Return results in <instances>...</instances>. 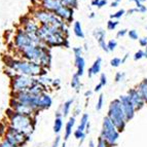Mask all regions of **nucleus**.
<instances>
[{
	"instance_id": "nucleus-61",
	"label": "nucleus",
	"mask_w": 147,
	"mask_h": 147,
	"mask_svg": "<svg viewBox=\"0 0 147 147\" xmlns=\"http://www.w3.org/2000/svg\"><path fill=\"white\" fill-rule=\"evenodd\" d=\"M62 147H66V144H65V143H64V144L62 145Z\"/></svg>"
},
{
	"instance_id": "nucleus-52",
	"label": "nucleus",
	"mask_w": 147,
	"mask_h": 147,
	"mask_svg": "<svg viewBox=\"0 0 147 147\" xmlns=\"http://www.w3.org/2000/svg\"><path fill=\"white\" fill-rule=\"evenodd\" d=\"M129 58H130V54H125V56L123 57V59H121V64H125Z\"/></svg>"
},
{
	"instance_id": "nucleus-51",
	"label": "nucleus",
	"mask_w": 147,
	"mask_h": 147,
	"mask_svg": "<svg viewBox=\"0 0 147 147\" xmlns=\"http://www.w3.org/2000/svg\"><path fill=\"white\" fill-rule=\"evenodd\" d=\"M80 111H81L80 107H79V106H76V107H75V109H74V111H73L74 117H75L76 115H78L79 113H80Z\"/></svg>"
},
{
	"instance_id": "nucleus-39",
	"label": "nucleus",
	"mask_w": 147,
	"mask_h": 147,
	"mask_svg": "<svg viewBox=\"0 0 147 147\" xmlns=\"http://www.w3.org/2000/svg\"><path fill=\"white\" fill-rule=\"evenodd\" d=\"M125 72H116L115 76H114V81L115 82H121V81L125 79Z\"/></svg>"
},
{
	"instance_id": "nucleus-40",
	"label": "nucleus",
	"mask_w": 147,
	"mask_h": 147,
	"mask_svg": "<svg viewBox=\"0 0 147 147\" xmlns=\"http://www.w3.org/2000/svg\"><path fill=\"white\" fill-rule=\"evenodd\" d=\"M127 32H129V30H127V29H120L119 31H117V33H116V37H117V38L125 37V35H127Z\"/></svg>"
},
{
	"instance_id": "nucleus-53",
	"label": "nucleus",
	"mask_w": 147,
	"mask_h": 147,
	"mask_svg": "<svg viewBox=\"0 0 147 147\" xmlns=\"http://www.w3.org/2000/svg\"><path fill=\"white\" fill-rule=\"evenodd\" d=\"M92 94H93V91H86V93H84V97H86V99H88L92 96Z\"/></svg>"
},
{
	"instance_id": "nucleus-12",
	"label": "nucleus",
	"mask_w": 147,
	"mask_h": 147,
	"mask_svg": "<svg viewBox=\"0 0 147 147\" xmlns=\"http://www.w3.org/2000/svg\"><path fill=\"white\" fill-rule=\"evenodd\" d=\"M119 100H120V102H121V105H123L125 119L132 118L133 115H134V112H135V106L131 102L130 98H129L127 96H120Z\"/></svg>"
},
{
	"instance_id": "nucleus-58",
	"label": "nucleus",
	"mask_w": 147,
	"mask_h": 147,
	"mask_svg": "<svg viewBox=\"0 0 147 147\" xmlns=\"http://www.w3.org/2000/svg\"><path fill=\"white\" fill-rule=\"evenodd\" d=\"M84 49H86H86H88V44H84Z\"/></svg>"
},
{
	"instance_id": "nucleus-26",
	"label": "nucleus",
	"mask_w": 147,
	"mask_h": 147,
	"mask_svg": "<svg viewBox=\"0 0 147 147\" xmlns=\"http://www.w3.org/2000/svg\"><path fill=\"white\" fill-rule=\"evenodd\" d=\"M88 123V113H84L82 115H81V117H80V123H79V125H78V130H80V131H86V125Z\"/></svg>"
},
{
	"instance_id": "nucleus-36",
	"label": "nucleus",
	"mask_w": 147,
	"mask_h": 147,
	"mask_svg": "<svg viewBox=\"0 0 147 147\" xmlns=\"http://www.w3.org/2000/svg\"><path fill=\"white\" fill-rule=\"evenodd\" d=\"M127 36H129V38L132 40H137L139 39V34H138V32L136 31V30H129V32H127Z\"/></svg>"
},
{
	"instance_id": "nucleus-3",
	"label": "nucleus",
	"mask_w": 147,
	"mask_h": 147,
	"mask_svg": "<svg viewBox=\"0 0 147 147\" xmlns=\"http://www.w3.org/2000/svg\"><path fill=\"white\" fill-rule=\"evenodd\" d=\"M18 55H19L21 59L39 64L42 68L47 69V70H49V68L52 65L51 49H49L43 44L32 45V47L24 49L23 52L19 53Z\"/></svg>"
},
{
	"instance_id": "nucleus-6",
	"label": "nucleus",
	"mask_w": 147,
	"mask_h": 147,
	"mask_svg": "<svg viewBox=\"0 0 147 147\" xmlns=\"http://www.w3.org/2000/svg\"><path fill=\"white\" fill-rule=\"evenodd\" d=\"M8 119H9L10 127L24 133L25 135H30L32 129L34 127L35 121H33L31 115H25V114L15 112Z\"/></svg>"
},
{
	"instance_id": "nucleus-8",
	"label": "nucleus",
	"mask_w": 147,
	"mask_h": 147,
	"mask_svg": "<svg viewBox=\"0 0 147 147\" xmlns=\"http://www.w3.org/2000/svg\"><path fill=\"white\" fill-rule=\"evenodd\" d=\"M37 84V77L15 74L10 78V88L11 92H23L28 91L31 86Z\"/></svg>"
},
{
	"instance_id": "nucleus-54",
	"label": "nucleus",
	"mask_w": 147,
	"mask_h": 147,
	"mask_svg": "<svg viewBox=\"0 0 147 147\" xmlns=\"http://www.w3.org/2000/svg\"><path fill=\"white\" fill-rule=\"evenodd\" d=\"M118 5H119V3L116 2V1H112V2L110 3V7H117Z\"/></svg>"
},
{
	"instance_id": "nucleus-23",
	"label": "nucleus",
	"mask_w": 147,
	"mask_h": 147,
	"mask_svg": "<svg viewBox=\"0 0 147 147\" xmlns=\"http://www.w3.org/2000/svg\"><path fill=\"white\" fill-rule=\"evenodd\" d=\"M137 90L140 93V95H141V97L143 98V100H144L145 102H147V79H143V80L138 84Z\"/></svg>"
},
{
	"instance_id": "nucleus-20",
	"label": "nucleus",
	"mask_w": 147,
	"mask_h": 147,
	"mask_svg": "<svg viewBox=\"0 0 147 147\" xmlns=\"http://www.w3.org/2000/svg\"><path fill=\"white\" fill-rule=\"evenodd\" d=\"M73 33L79 39H84V29H82V26H81L80 22H78V21H75L73 23Z\"/></svg>"
},
{
	"instance_id": "nucleus-19",
	"label": "nucleus",
	"mask_w": 147,
	"mask_h": 147,
	"mask_svg": "<svg viewBox=\"0 0 147 147\" xmlns=\"http://www.w3.org/2000/svg\"><path fill=\"white\" fill-rule=\"evenodd\" d=\"M74 125H75V117L71 116L68 119V121L66 123V127H65V136H64V139L65 140H68L69 137L71 136L72 129H73Z\"/></svg>"
},
{
	"instance_id": "nucleus-60",
	"label": "nucleus",
	"mask_w": 147,
	"mask_h": 147,
	"mask_svg": "<svg viewBox=\"0 0 147 147\" xmlns=\"http://www.w3.org/2000/svg\"><path fill=\"white\" fill-rule=\"evenodd\" d=\"M113 1H116V2H118V3H120V1H121V0H113Z\"/></svg>"
},
{
	"instance_id": "nucleus-25",
	"label": "nucleus",
	"mask_w": 147,
	"mask_h": 147,
	"mask_svg": "<svg viewBox=\"0 0 147 147\" xmlns=\"http://www.w3.org/2000/svg\"><path fill=\"white\" fill-rule=\"evenodd\" d=\"M37 81H38V84H41L42 86H44V88H47V86H52L53 79L51 77H49L47 75H44V76L37 77Z\"/></svg>"
},
{
	"instance_id": "nucleus-34",
	"label": "nucleus",
	"mask_w": 147,
	"mask_h": 147,
	"mask_svg": "<svg viewBox=\"0 0 147 147\" xmlns=\"http://www.w3.org/2000/svg\"><path fill=\"white\" fill-rule=\"evenodd\" d=\"M104 105V96L103 94H101L100 96H99L98 100H97V104H96V109H97V111H100L101 109H102V107H103Z\"/></svg>"
},
{
	"instance_id": "nucleus-44",
	"label": "nucleus",
	"mask_w": 147,
	"mask_h": 147,
	"mask_svg": "<svg viewBox=\"0 0 147 147\" xmlns=\"http://www.w3.org/2000/svg\"><path fill=\"white\" fill-rule=\"evenodd\" d=\"M139 44H140V47H147V36L142 37V38H139Z\"/></svg>"
},
{
	"instance_id": "nucleus-48",
	"label": "nucleus",
	"mask_w": 147,
	"mask_h": 147,
	"mask_svg": "<svg viewBox=\"0 0 147 147\" xmlns=\"http://www.w3.org/2000/svg\"><path fill=\"white\" fill-rule=\"evenodd\" d=\"M138 11V9L137 8H131V9H129L127 10V12H125V15L127 16H132V15H134V13H135V12H137Z\"/></svg>"
},
{
	"instance_id": "nucleus-57",
	"label": "nucleus",
	"mask_w": 147,
	"mask_h": 147,
	"mask_svg": "<svg viewBox=\"0 0 147 147\" xmlns=\"http://www.w3.org/2000/svg\"><path fill=\"white\" fill-rule=\"evenodd\" d=\"M88 147H95L94 141H90V143H88Z\"/></svg>"
},
{
	"instance_id": "nucleus-5",
	"label": "nucleus",
	"mask_w": 147,
	"mask_h": 147,
	"mask_svg": "<svg viewBox=\"0 0 147 147\" xmlns=\"http://www.w3.org/2000/svg\"><path fill=\"white\" fill-rule=\"evenodd\" d=\"M12 43L15 45V52L17 53V54L23 52L24 49H28V47H32V45L42 44L41 40L39 39L38 35L32 36V35L28 34L27 32L25 31L22 27L19 28V29L16 31Z\"/></svg>"
},
{
	"instance_id": "nucleus-4",
	"label": "nucleus",
	"mask_w": 147,
	"mask_h": 147,
	"mask_svg": "<svg viewBox=\"0 0 147 147\" xmlns=\"http://www.w3.org/2000/svg\"><path fill=\"white\" fill-rule=\"evenodd\" d=\"M31 17L36 21L38 24L41 25H49V26H55V27L61 28L63 30H67L68 25L62 21L59 17H57L54 12H51L49 10H45L43 8L39 7L35 8L31 12Z\"/></svg>"
},
{
	"instance_id": "nucleus-49",
	"label": "nucleus",
	"mask_w": 147,
	"mask_h": 147,
	"mask_svg": "<svg viewBox=\"0 0 147 147\" xmlns=\"http://www.w3.org/2000/svg\"><path fill=\"white\" fill-rule=\"evenodd\" d=\"M60 141H61V137H60V136H58V137L56 138V140L54 141V144H53L52 147H59Z\"/></svg>"
},
{
	"instance_id": "nucleus-10",
	"label": "nucleus",
	"mask_w": 147,
	"mask_h": 147,
	"mask_svg": "<svg viewBox=\"0 0 147 147\" xmlns=\"http://www.w3.org/2000/svg\"><path fill=\"white\" fill-rule=\"evenodd\" d=\"M102 136L104 140L107 141H113L117 137V133L115 131V125L110 120V118L105 117L103 121V130H102Z\"/></svg>"
},
{
	"instance_id": "nucleus-31",
	"label": "nucleus",
	"mask_w": 147,
	"mask_h": 147,
	"mask_svg": "<svg viewBox=\"0 0 147 147\" xmlns=\"http://www.w3.org/2000/svg\"><path fill=\"white\" fill-rule=\"evenodd\" d=\"M125 15V9H119L116 12H114V13H111L110 19L111 20H119L120 18H123Z\"/></svg>"
},
{
	"instance_id": "nucleus-32",
	"label": "nucleus",
	"mask_w": 147,
	"mask_h": 147,
	"mask_svg": "<svg viewBox=\"0 0 147 147\" xmlns=\"http://www.w3.org/2000/svg\"><path fill=\"white\" fill-rule=\"evenodd\" d=\"M74 137L76 138V139L80 140V143L84 142V138H86V132H84V131H80V130H75V132H74Z\"/></svg>"
},
{
	"instance_id": "nucleus-42",
	"label": "nucleus",
	"mask_w": 147,
	"mask_h": 147,
	"mask_svg": "<svg viewBox=\"0 0 147 147\" xmlns=\"http://www.w3.org/2000/svg\"><path fill=\"white\" fill-rule=\"evenodd\" d=\"M99 47H101V49L102 51H104V52L108 53V47H107V42L105 41V40H102V41H99L98 42Z\"/></svg>"
},
{
	"instance_id": "nucleus-15",
	"label": "nucleus",
	"mask_w": 147,
	"mask_h": 147,
	"mask_svg": "<svg viewBox=\"0 0 147 147\" xmlns=\"http://www.w3.org/2000/svg\"><path fill=\"white\" fill-rule=\"evenodd\" d=\"M62 5L63 4L60 2V0H43L39 4V6L43 9L56 13L61 8Z\"/></svg>"
},
{
	"instance_id": "nucleus-28",
	"label": "nucleus",
	"mask_w": 147,
	"mask_h": 147,
	"mask_svg": "<svg viewBox=\"0 0 147 147\" xmlns=\"http://www.w3.org/2000/svg\"><path fill=\"white\" fill-rule=\"evenodd\" d=\"M63 127V118L62 117H56L54 123V132L56 134H59Z\"/></svg>"
},
{
	"instance_id": "nucleus-62",
	"label": "nucleus",
	"mask_w": 147,
	"mask_h": 147,
	"mask_svg": "<svg viewBox=\"0 0 147 147\" xmlns=\"http://www.w3.org/2000/svg\"><path fill=\"white\" fill-rule=\"evenodd\" d=\"M146 52H147V47H146Z\"/></svg>"
},
{
	"instance_id": "nucleus-7",
	"label": "nucleus",
	"mask_w": 147,
	"mask_h": 147,
	"mask_svg": "<svg viewBox=\"0 0 147 147\" xmlns=\"http://www.w3.org/2000/svg\"><path fill=\"white\" fill-rule=\"evenodd\" d=\"M108 117L110 118V120L116 127H118L120 131H123L125 115L119 99H115L110 103L109 110H108Z\"/></svg>"
},
{
	"instance_id": "nucleus-21",
	"label": "nucleus",
	"mask_w": 147,
	"mask_h": 147,
	"mask_svg": "<svg viewBox=\"0 0 147 147\" xmlns=\"http://www.w3.org/2000/svg\"><path fill=\"white\" fill-rule=\"evenodd\" d=\"M73 103H74V99H69V100H67V101L64 102V104L61 107V112H62V114H63V117L68 116V114L70 113V110H71Z\"/></svg>"
},
{
	"instance_id": "nucleus-2",
	"label": "nucleus",
	"mask_w": 147,
	"mask_h": 147,
	"mask_svg": "<svg viewBox=\"0 0 147 147\" xmlns=\"http://www.w3.org/2000/svg\"><path fill=\"white\" fill-rule=\"evenodd\" d=\"M41 43L49 49L52 47H69L68 41V29L63 30L61 28L49 26V25H41L37 33Z\"/></svg>"
},
{
	"instance_id": "nucleus-45",
	"label": "nucleus",
	"mask_w": 147,
	"mask_h": 147,
	"mask_svg": "<svg viewBox=\"0 0 147 147\" xmlns=\"http://www.w3.org/2000/svg\"><path fill=\"white\" fill-rule=\"evenodd\" d=\"M0 147H18V146L10 144V143L8 142V141H6V140H3L2 142L0 143Z\"/></svg>"
},
{
	"instance_id": "nucleus-59",
	"label": "nucleus",
	"mask_w": 147,
	"mask_h": 147,
	"mask_svg": "<svg viewBox=\"0 0 147 147\" xmlns=\"http://www.w3.org/2000/svg\"><path fill=\"white\" fill-rule=\"evenodd\" d=\"M139 1H140V2H141V3H144L145 1H146V0H139Z\"/></svg>"
},
{
	"instance_id": "nucleus-38",
	"label": "nucleus",
	"mask_w": 147,
	"mask_h": 147,
	"mask_svg": "<svg viewBox=\"0 0 147 147\" xmlns=\"http://www.w3.org/2000/svg\"><path fill=\"white\" fill-rule=\"evenodd\" d=\"M145 55H146V52H144V51H142V49H140V51H138V52L135 53V55H134V60H135V61H139V60L145 58Z\"/></svg>"
},
{
	"instance_id": "nucleus-46",
	"label": "nucleus",
	"mask_w": 147,
	"mask_h": 147,
	"mask_svg": "<svg viewBox=\"0 0 147 147\" xmlns=\"http://www.w3.org/2000/svg\"><path fill=\"white\" fill-rule=\"evenodd\" d=\"M107 3H108L107 0H101L100 2L98 3V5H97V7H98V8H102L103 6H106V5H107Z\"/></svg>"
},
{
	"instance_id": "nucleus-29",
	"label": "nucleus",
	"mask_w": 147,
	"mask_h": 147,
	"mask_svg": "<svg viewBox=\"0 0 147 147\" xmlns=\"http://www.w3.org/2000/svg\"><path fill=\"white\" fill-rule=\"evenodd\" d=\"M132 2H134L136 4V8L138 9V12H141V13H145L147 11V7L145 6L143 3H141L139 0H130Z\"/></svg>"
},
{
	"instance_id": "nucleus-1",
	"label": "nucleus",
	"mask_w": 147,
	"mask_h": 147,
	"mask_svg": "<svg viewBox=\"0 0 147 147\" xmlns=\"http://www.w3.org/2000/svg\"><path fill=\"white\" fill-rule=\"evenodd\" d=\"M2 61L6 68L11 69L16 74L31 76V77H39L47 75V70L43 69L39 64L34 62L27 61L21 58H13L9 55H4Z\"/></svg>"
},
{
	"instance_id": "nucleus-24",
	"label": "nucleus",
	"mask_w": 147,
	"mask_h": 147,
	"mask_svg": "<svg viewBox=\"0 0 147 147\" xmlns=\"http://www.w3.org/2000/svg\"><path fill=\"white\" fill-rule=\"evenodd\" d=\"M93 36L95 37V39H97V41H102L105 40L106 38V31L103 28H97L93 31Z\"/></svg>"
},
{
	"instance_id": "nucleus-55",
	"label": "nucleus",
	"mask_w": 147,
	"mask_h": 147,
	"mask_svg": "<svg viewBox=\"0 0 147 147\" xmlns=\"http://www.w3.org/2000/svg\"><path fill=\"white\" fill-rule=\"evenodd\" d=\"M100 1L101 0H93V1H92V6H97Z\"/></svg>"
},
{
	"instance_id": "nucleus-18",
	"label": "nucleus",
	"mask_w": 147,
	"mask_h": 147,
	"mask_svg": "<svg viewBox=\"0 0 147 147\" xmlns=\"http://www.w3.org/2000/svg\"><path fill=\"white\" fill-rule=\"evenodd\" d=\"M74 65L76 67V74L78 76H82L86 71V60L84 57H78L74 60Z\"/></svg>"
},
{
	"instance_id": "nucleus-27",
	"label": "nucleus",
	"mask_w": 147,
	"mask_h": 147,
	"mask_svg": "<svg viewBox=\"0 0 147 147\" xmlns=\"http://www.w3.org/2000/svg\"><path fill=\"white\" fill-rule=\"evenodd\" d=\"M60 2L65 6L71 7L73 9H76L78 7V0H60Z\"/></svg>"
},
{
	"instance_id": "nucleus-56",
	"label": "nucleus",
	"mask_w": 147,
	"mask_h": 147,
	"mask_svg": "<svg viewBox=\"0 0 147 147\" xmlns=\"http://www.w3.org/2000/svg\"><path fill=\"white\" fill-rule=\"evenodd\" d=\"M96 17V13L95 12H91L90 15H88V19H94Z\"/></svg>"
},
{
	"instance_id": "nucleus-11",
	"label": "nucleus",
	"mask_w": 147,
	"mask_h": 147,
	"mask_svg": "<svg viewBox=\"0 0 147 147\" xmlns=\"http://www.w3.org/2000/svg\"><path fill=\"white\" fill-rule=\"evenodd\" d=\"M55 15H56L57 17H59L60 19H61L62 21H64L67 25L71 24L74 20V18H73L74 9L71 7H68V6H65V5H62L61 8H60Z\"/></svg>"
},
{
	"instance_id": "nucleus-14",
	"label": "nucleus",
	"mask_w": 147,
	"mask_h": 147,
	"mask_svg": "<svg viewBox=\"0 0 147 147\" xmlns=\"http://www.w3.org/2000/svg\"><path fill=\"white\" fill-rule=\"evenodd\" d=\"M53 104V99L51 97L49 94H47V92L42 93L41 95L38 96V110H47L49 108H51Z\"/></svg>"
},
{
	"instance_id": "nucleus-47",
	"label": "nucleus",
	"mask_w": 147,
	"mask_h": 147,
	"mask_svg": "<svg viewBox=\"0 0 147 147\" xmlns=\"http://www.w3.org/2000/svg\"><path fill=\"white\" fill-rule=\"evenodd\" d=\"M4 134H6V127L3 123H1L0 125V136L4 135Z\"/></svg>"
},
{
	"instance_id": "nucleus-43",
	"label": "nucleus",
	"mask_w": 147,
	"mask_h": 147,
	"mask_svg": "<svg viewBox=\"0 0 147 147\" xmlns=\"http://www.w3.org/2000/svg\"><path fill=\"white\" fill-rule=\"evenodd\" d=\"M60 86H61V80L59 78L57 79H53V82H52V86L54 88H59Z\"/></svg>"
},
{
	"instance_id": "nucleus-35",
	"label": "nucleus",
	"mask_w": 147,
	"mask_h": 147,
	"mask_svg": "<svg viewBox=\"0 0 147 147\" xmlns=\"http://www.w3.org/2000/svg\"><path fill=\"white\" fill-rule=\"evenodd\" d=\"M73 54H74V58H78V57H82L84 54V49L81 47H73Z\"/></svg>"
},
{
	"instance_id": "nucleus-37",
	"label": "nucleus",
	"mask_w": 147,
	"mask_h": 147,
	"mask_svg": "<svg viewBox=\"0 0 147 147\" xmlns=\"http://www.w3.org/2000/svg\"><path fill=\"white\" fill-rule=\"evenodd\" d=\"M110 65L113 67V68H117V67H119L120 65H123V64H121V59H119V58H117V57L113 58V59H111V61H110Z\"/></svg>"
},
{
	"instance_id": "nucleus-13",
	"label": "nucleus",
	"mask_w": 147,
	"mask_h": 147,
	"mask_svg": "<svg viewBox=\"0 0 147 147\" xmlns=\"http://www.w3.org/2000/svg\"><path fill=\"white\" fill-rule=\"evenodd\" d=\"M127 97L130 98L131 102L134 104L135 108H137V109L141 108L143 106V104H144V100L141 97V95H140L137 88H130L127 91Z\"/></svg>"
},
{
	"instance_id": "nucleus-30",
	"label": "nucleus",
	"mask_w": 147,
	"mask_h": 147,
	"mask_svg": "<svg viewBox=\"0 0 147 147\" xmlns=\"http://www.w3.org/2000/svg\"><path fill=\"white\" fill-rule=\"evenodd\" d=\"M118 25H119V22L118 20H109L107 22V30L108 31H113V30H115L116 27H117Z\"/></svg>"
},
{
	"instance_id": "nucleus-9",
	"label": "nucleus",
	"mask_w": 147,
	"mask_h": 147,
	"mask_svg": "<svg viewBox=\"0 0 147 147\" xmlns=\"http://www.w3.org/2000/svg\"><path fill=\"white\" fill-rule=\"evenodd\" d=\"M5 140L8 141L10 144L16 145L19 147V145L24 144L26 141L29 140V135H25L24 133L18 131L17 129L12 127H8L6 130V134H5Z\"/></svg>"
},
{
	"instance_id": "nucleus-33",
	"label": "nucleus",
	"mask_w": 147,
	"mask_h": 147,
	"mask_svg": "<svg viewBox=\"0 0 147 147\" xmlns=\"http://www.w3.org/2000/svg\"><path fill=\"white\" fill-rule=\"evenodd\" d=\"M107 47H108V52L115 51V49L117 47V41L115 39H110L107 42Z\"/></svg>"
},
{
	"instance_id": "nucleus-17",
	"label": "nucleus",
	"mask_w": 147,
	"mask_h": 147,
	"mask_svg": "<svg viewBox=\"0 0 147 147\" xmlns=\"http://www.w3.org/2000/svg\"><path fill=\"white\" fill-rule=\"evenodd\" d=\"M101 68H102V59H101L100 57H98V58L94 61L93 65L88 68V78H91L94 75H97V74L100 73Z\"/></svg>"
},
{
	"instance_id": "nucleus-63",
	"label": "nucleus",
	"mask_w": 147,
	"mask_h": 147,
	"mask_svg": "<svg viewBox=\"0 0 147 147\" xmlns=\"http://www.w3.org/2000/svg\"><path fill=\"white\" fill-rule=\"evenodd\" d=\"M146 30H147V27H146Z\"/></svg>"
},
{
	"instance_id": "nucleus-41",
	"label": "nucleus",
	"mask_w": 147,
	"mask_h": 147,
	"mask_svg": "<svg viewBox=\"0 0 147 147\" xmlns=\"http://www.w3.org/2000/svg\"><path fill=\"white\" fill-rule=\"evenodd\" d=\"M101 84L103 86H105L107 84V76H106L105 73H101L100 75V81H99Z\"/></svg>"
},
{
	"instance_id": "nucleus-16",
	"label": "nucleus",
	"mask_w": 147,
	"mask_h": 147,
	"mask_svg": "<svg viewBox=\"0 0 147 147\" xmlns=\"http://www.w3.org/2000/svg\"><path fill=\"white\" fill-rule=\"evenodd\" d=\"M39 27H40V25L31 17V19H30L22 28L27 32L28 34L32 35V36H36L37 33H38V30H39Z\"/></svg>"
},
{
	"instance_id": "nucleus-22",
	"label": "nucleus",
	"mask_w": 147,
	"mask_h": 147,
	"mask_svg": "<svg viewBox=\"0 0 147 147\" xmlns=\"http://www.w3.org/2000/svg\"><path fill=\"white\" fill-rule=\"evenodd\" d=\"M70 86H71V88H73L76 93H78V92L80 91L81 86H82V84H81V81H80V76H78L76 73H74L73 76H72Z\"/></svg>"
},
{
	"instance_id": "nucleus-50",
	"label": "nucleus",
	"mask_w": 147,
	"mask_h": 147,
	"mask_svg": "<svg viewBox=\"0 0 147 147\" xmlns=\"http://www.w3.org/2000/svg\"><path fill=\"white\" fill-rule=\"evenodd\" d=\"M102 88H103V86L99 82L98 84H96V86H95V88H94V92H96V93H99V92L102 90Z\"/></svg>"
}]
</instances>
